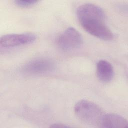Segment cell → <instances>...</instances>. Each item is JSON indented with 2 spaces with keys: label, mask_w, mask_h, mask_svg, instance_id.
Instances as JSON below:
<instances>
[{
  "label": "cell",
  "mask_w": 128,
  "mask_h": 128,
  "mask_svg": "<svg viewBox=\"0 0 128 128\" xmlns=\"http://www.w3.org/2000/svg\"><path fill=\"white\" fill-rule=\"evenodd\" d=\"M76 16L81 26L91 35L104 40L113 39L114 34L105 22V13L98 6L82 4L78 8Z\"/></svg>",
  "instance_id": "1"
},
{
  "label": "cell",
  "mask_w": 128,
  "mask_h": 128,
  "mask_svg": "<svg viewBox=\"0 0 128 128\" xmlns=\"http://www.w3.org/2000/svg\"><path fill=\"white\" fill-rule=\"evenodd\" d=\"M74 111L77 117L83 122L89 125L100 126L104 114L102 108L98 104L86 100L78 102L74 106Z\"/></svg>",
  "instance_id": "2"
},
{
  "label": "cell",
  "mask_w": 128,
  "mask_h": 128,
  "mask_svg": "<svg viewBox=\"0 0 128 128\" xmlns=\"http://www.w3.org/2000/svg\"><path fill=\"white\" fill-rule=\"evenodd\" d=\"M83 42L81 34L72 27L68 28L58 38L56 44L62 50L70 51L80 48Z\"/></svg>",
  "instance_id": "3"
},
{
  "label": "cell",
  "mask_w": 128,
  "mask_h": 128,
  "mask_svg": "<svg viewBox=\"0 0 128 128\" xmlns=\"http://www.w3.org/2000/svg\"><path fill=\"white\" fill-rule=\"evenodd\" d=\"M54 62L48 58H38L31 60L22 67V72L28 75H38L46 74L54 70Z\"/></svg>",
  "instance_id": "4"
},
{
  "label": "cell",
  "mask_w": 128,
  "mask_h": 128,
  "mask_svg": "<svg viewBox=\"0 0 128 128\" xmlns=\"http://www.w3.org/2000/svg\"><path fill=\"white\" fill-rule=\"evenodd\" d=\"M36 36L33 33L10 34L4 35L0 38V45L4 48H11L32 43Z\"/></svg>",
  "instance_id": "5"
},
{
  "label": "cell",
  "mask_w": 128,
  "mask_h": 128,
  "mask_svg": "<svg viewBox=\"0 0 128 128\" xmlns=\"http://www.w3.org/2000/svg\"><path fill=\"white\" fill-rule=\"evenodd\" d=\"M128 126V122L125 118L112 113L104 115L99 126L104 128H124Z\"/></svg>",
  "instance_id": "6"
},
{
  "label": "cell",
  "mask_w": 128,
  "mask_h": 128,
  "mask_svg": "<svg viewBox=\"0 0 128 128\" xmlns=\"http://www.w3.org/2000/svg\"><path fill=\"white\" fill-rule=\"evenodd\" d=\"M96 72L98 78L103 83L109 82L112 80L114 76L112 66L106 60H100L98 62Z\"/></svg>",
  "instance_id": "7"
},
{
  "label": "cell",
  "mask_w": 128,
  "mask_h": 128,
  "mask_svg": "<svg viewBox=\"0 0 128 128\" xmlns=\"http://www.w3.org/2000/svg\"><path fill=\"white\" fill-rule=\"evenodd\" d=\"M38 2L36 0H15L14 3L19 7L27 8L31 6Z\"/></svg>",
  "instance_id": "8"
},
{
  "label": "cell",
  "mask_w": 128,
  "mask_h": 128,
  "mask_svg": "<svg viewBox=\"0 0 128 128\" xmlns=\"http://www.w3.org/2000/svg\"><path fill=\"white\" fill-rule=\"evenodd\" d=\"M52 128H68L70 127L68 126L62 124H54L50 126Z\"/></svg>",
  "instance_id": "9"
}]
</instances>
